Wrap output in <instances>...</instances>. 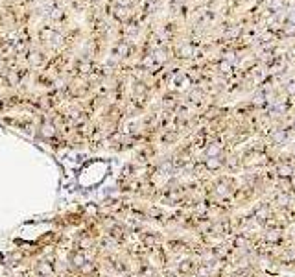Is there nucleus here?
<instances>
[{
	"mask_svg": "<svg viewBox=\"0 0 295 277\" xmlns=\"http://www.w3.org/2000/svg\"><path fill=\"white\" fill-rule=\"evenodd\" d=\"M282 6V0H273V2H271V8L273 9H277V8H281Z\"/></svg>",
	"mask_w": 295,
	"mask_h": 277,
	"instance_id": "f257e3e1",
	"label": "nucleus"
},
{
	"mask_svg": "<svg viewBox=\"0 0 295 277\" xmlns=\"http://www.w3.org/2000/svg\"><path fill=\"white\" fill-rule=\"evenodd\" d=\"M289 21H292V22H295V13H289Z\"/></svg>",
	"mask_w": 295,
	"mask_h": 277,
	"instance_id": "f03ea898",
	"label": "nucleus"
}]
</instances>
